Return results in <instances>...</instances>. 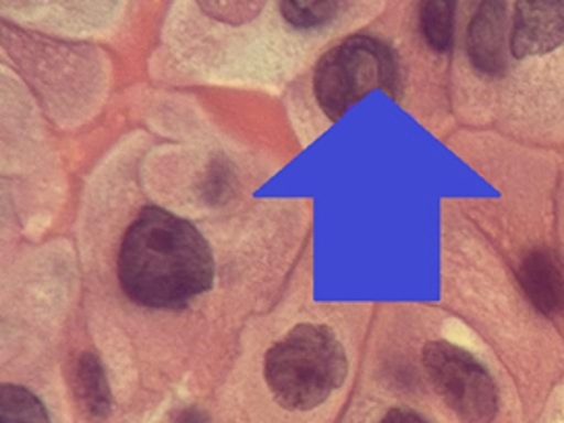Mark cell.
<instances>
[{
    "instance_id": "9c48e42d",
    "label": "cell",
    "mask_w": 564,
    "mask_h": 423,
    "mask_svg": "<svg viewBox=\"0 0 564 423\" xmlns=\"http://www.w3.org/2000/svg\"><path fill=\"white\" fill-rule=\"evenodd\" d=\"M422 32L425 42L436 53H448L455 42V2L448 0H430L423 2Z\"/></svg>"
},
{
    "instance_id": "30bf717a",
    "label": "cell",
    "mask_w": 564,
    "mask_h": 423,
    "mask_svg": "<svg viewBox=\"0 0 564 423\" xmlns=\"http://www.w3.org/2000/svg\"><path fill=\"white\" fill-rule=\"evenodd\" d=\"M0 417L2 423H51L42 401L32 390L18 384L0 388Z\"/></svg>"
},
{
    "instance_id": "6da1fadb",
    "label": "cell",
    "mask_w": 564,
    "mask_h": 423,
    "mask_svg": "<svg viewBox=\"0 0 564 423\" xmlns=\"http://www.w3.org/2000/svg\"><path fill=\"white\" fill-rule=\"evenodd\" d=\"M117 274L133 303L178 310L210 291L214 260L208 241L189 220L148 206L123 235Z\"/></svg>"
},
{
    "instance_id": "5b68a950",
    "label": "cell",
    "mask_w": 564,
    "mask_h": 423,
    "mask_svg": "<svg viewBox=\"0 0 564 423\" xmlns=\"http://www.w3.org/2000/svg\"><path fill=\"white\" fill-rule=\"evenodd\" d=\"M564 42V0H521L511 32L517 58L554 53Z\"/></svg>"
},
{
    "instance_id": "4fadbf2b",
    "label": "cell",
    "mask_w": 564,
    "mask_h": 423,
    "mask_svg": "<svg viewBox=\"0 0 564 423\" xmlns=\"http://www.w3.org/2000/svg\"><path fill=\"white\" fill-rule=\"evenodd\" d=\"M230 175L225 173V169L223 166H218V164H214L212 166L210 175H208V181H206V197L210 199L212 204H218V202H223V197L229 192V183Z\"/></svg>"
},
{
    "instance_id": "5bb4252c",
    "label": "cell",
    "mask_w": 564,
    "mask_h": 423,
    "mask_svg": "<svg viewBox=\"0 0 564 423\" xmlns=\"http://www.w3.org/2000/svg\"><path fill=\"white\" fill-rule=\"evenodd\" d=\"M380 423H427L417 413L403 409V406H394L390 409L387 415L380 420Z\"/></svg>"
},
{
    "instance_id": "7a4b0ae2",
    "label": "cell",
    "mask_w": 564,
    "mask_h": 423,
    "mask_svg": "<svg viewBox=\"0 0 564 423\" xmlns=\"http://www.w3.org/2000/svg\"><path fill=\"white\" fill-rule=\"evenodd\" d=\"M347 355L326 326L300 324L265 352V384L289 411L322 405L347 378Z\"/></svg>"
},
{
    "instance_id": "52a82bcc",
    "label": "cell",
    "mask_w": 564,
    "mask_h": 423,
    "mask_svg": "<svg viewBox=\"0 0 564 423\" xmlns=\"http://www.w3.org/2000/svg\"><path fill=\"white\" fill-rule=\"evenodd\" d=\"M529 303L547 317L564 312V265L550 249H533L517 272Z\"/></svg>"
},
{
    "instance_id": "7c38bea8",
    "label": "cell",
    "mask_w": 564,
    "mask_h": 423,
    "mask_svg": "<svg viewBox=\"0 0 564 423\" xmlns=\"http://www.w3.org/2000/svg\"><path fill=\"white\" fill-rule=\"evenodd\" d=\"M199 9H204V13H208L212 18L237 25L241 23L237 13H241L243 18L253 19L260 13L262 2H199Z\"/></svg>"
},
{
    "instance_id": "8fae6325",
    "label": "cell",
    "mask_w": 564,
    "mask_h": 423,
    "mask_svg": "<svg viewBox=\"0 0 564 423\" xmlns=\"http://www.w3.org/2000/svg\"><path fill=\"white\" fill-rule=\"evenodd\" d=\"M279 7L284 21L300 30L322 28L338 13L335 0H284Z\"/></svg>"
},
{
    "instance_id": "277c9868",
    "label": "cell",
    "mask_w": 564,
    "mask_h": 423,
    "mask_svg": "<svg viewBox=\"0 0 564 423\" xmlns=\"http://www.w3.org/2000/svg\"><path fill=\"white\" fill-rule=\"evenodd\" d=\"M423 368L460 423L496 420L498 388L471 352L448 340H432L423 347Z\"/></svg>"
},
{
    "instance_id": "8992f818",
    "label": "cell",
    "mask_w": 564,
    "mask_h": 423,
    "mask_svg": "<svg viewBox=\"0 0 564 423\" xmlns=\"http://www.w3.org/2000/svg\"><path fill=\"white\" fill-rule=\"evenodd\" d=\"M467 56L481 75L496 77L507 69V4L484 2L467 32Z\"/></svg>"
},
{
    "instance_id": "ba28073f",
    "label": "cell",
    "mask_w": 564,
    "mask_h": 423,
    "mask_svg": "<svg viewBox=\"0 0 564 423\" xmlns=\"http://www.w3.org/2000/svg\"><path fill=\"white\" fill-rule=\"evenodd\" d=\"M73 394L82 415L91 423L108 420L112 409L105 368L94 352H82L73 370Z\"/></svg>"
},
{
    "instance_id": "3957f363",
    "label": "cell",
    "mask_w": 564,
    "mask_h": 423,
    "mask_svg": "<svg viewBox=\"0 0 564 423\" xmlns=\"http://www.w3.org/2000/svg\"><path fill=\"white\" fill-rule=\"evenodd\" d=\"M373 89L399 94L397 56L371 35H351L330 48L317 63L314 94L330 121H338L352 105Z\"/></svg>"
},
{
    "instance_id": "9a60e30c",
    "label": "cell",
    "mask_w": 564,
    "mask_h": 423,
    "mask_svg": "<svg viewBox=\"0 0 564 423\" xmlns=\"http://www.w3.org/2000/svg\"><path fill=\"white\" fill-rule=\"evenodd\" d=\"M176 423H208V417H206V413H202L197 409H187L181 413Z\"/></svg>"
}]
</instances>
